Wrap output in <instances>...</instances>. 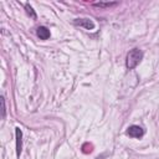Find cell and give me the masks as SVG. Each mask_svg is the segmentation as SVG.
Instances as JSON below:
<instances>
[{
	"label": "cell",
	"instance_id": "2",
	"mask_svg": "<svg viewBox=\"0 0 159 159\" xmlns=\"http://www.w3.org/2000/svg\"><path fill=\"white\" fill-rule=\"evenodd\" d=\"M127 134L132 138H142L144 135V129L139 125H130L127 129Z\"/></svg>",
	"mask_w": 159,
	"mask_h": 159
},
{
	"label": "cell",
	"instance_id": "5",
	"mask_svg": "<svg viewBox=\"0 0 159 159\" xmlns=\"http://www.w3.org/2000/svg\"><path fill=\"white\" fill-rule=\"evenodd\" d=\"M37 36L41 40H47L50 37V30L45 26H40V27H37Z\"/></svg>",
	"mask_w": 159,
	"mask_h": 159
},
{
	"label": "cell",
	"instance_id": "6",
	"mask_svg": "<svg viewBox=\"0 0 159 159\" xmlns=\"http://www.w3.org/2000/svg\"><path fill=\"white\" fill-rule=\"evenodd\" d=\"M93 5L94 6H98V7H109V6L117 5V2H94Z\"/></svg>",
	"mask_w": 159,
	"mask_h": 159
},
{
	"label": "cell",
	"instance_id": "3",
	"mask_svg": "<svg viewBox=\"0 0 159 159\" xmlns=\"http://www.w3.org/2000/svg\"><path fill=\"white\" fill-rule=\"evenodd\" d=\"M73 24L78 25V26H83L87 30H93L94 29V22L91 19H76L73 21Z\"/></svg>",
	"mask_w": 159,
	"mask_h": 159
},
{
	"label": "cell",
	"instance_id": "1",
	"mask_svg": "<svg viewBox=\"0 0 159 159\" xmlns=\"http://www.w3.org/2000/svg\"><path fill=\"white\" fill-rule=\"evenodd\" d=\"M142 58H143V52H142V50H139V48H133V50H130V51L128 52V55H127V61H125L127 68H129V70L135 68V67L139 65V62L142 61Z\"/></svg>",
	"mask_w": 159,
	"mask_h": 159
},
{
	"label": "cell",
	"instance_id": "9",
	"mask_svg": "<svg viewBox=\"0 0 159 159\" xmlns=\"http://www.w3.org/2000/svg\"><path fill=\"white\" fill-rule=\"evenodd\" d=\"M103 158H104V155H101V157H97L96 159H103Z\"/></svg>",
	"mask_w": 159,
	"mask_h": 159
},
{
	"label": "cell",
	"instance_id": "4",
	"mask_svg": "<svg viewBox=\"0 0 159 159\" xmlns=\"http://www.w3.org/2000/svg\"><path fill=\"white\" fill-rule=\"evenodd\" d=\"M15 134H16V154L20 155L21 148H22V140H21V138H22V132H21V129H20L19 127L16 128Z\"/></svg>",
	"mask_w": 159,
	"mask_h": 159
},
{
	"label": "cell",
	"instance_id": "7",
	"mask_svg": "<svg viewBox=\"0 0 159 159\" xmlns=\"http://www.w3.org/2000/svg\"><path fill=\"white\" fill-rule=\"evenodd\" d=\"M25 9H26V12H27L32 19H36V14H35V11L32 10V7H31L29 4H26V5H25Z\"/></svg>",
	"mask_w": 159,
	"mask_h": 159
},
{
	"label": "cell",
	"instance_id": "8",
	"mask_svg": "<svg viewBox=\"0 0 159 159\" xmlns=\"http://www.w3.org/2000/svg\"><path fill=\"white\" fill-rule=\"evenodd\" d=\"M1 104H2V118H5V99H4V97H1Z\"/></svg>",
	"mask_w": 159,
	"mask_h": 159
}]
</instances>
